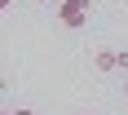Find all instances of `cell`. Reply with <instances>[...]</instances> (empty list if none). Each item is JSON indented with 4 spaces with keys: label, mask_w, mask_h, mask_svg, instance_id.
<instances>
[{
    "label": "cell",
    "mask_w": 128,
    "mask_h": 115,
    "mask_svg": "<svg viewBox=\"0 0 128 115\" xmlns=\"http://www.w3.org/2000/svg\"><path fill=\"white\" fill-rule=\"evenodd\" d=\"M88 13H93V0H58V22L66 31H80L88 22Z\"/></svg>",
    "instance_id": "obj_1"
},
{
    "label": "cell",
    "mask_w": 128,
    "mask_h": 115,
    "mask_svg": "<svg viewBox=\"0 0 128 115\" xmlns=\"http://www.w3.org/2000/svg\"><path fill=\"white\" fill-rule=\"evenodd\" d=\"M36 5H49V0H36Z\"/></svg>",
    "instance_id": "obj_5"
},
{
    "label": "cell",
    "mask_w": 128,
    "mask_h": 115,
    "mask_svg": "<svg viewBox=\"0 0 128 115\" xmlns=\"http://www.w3.org/2000/svg\"><path fill=\"white\" fill-rule=\"evenodd\" d=\"M4 115H36L31 106H18V111H4Z\"/></svg>",
    "instance_id": "obj_4"
},
{
    "label": "cell",
    "mask_w": 128,
    "mask_h": 115,
    "mask_svg": "<svg viewBox=\"0 0 128 115\" xmlns=\"http://www.w3.org/2000/svg\"><path fill=\"white\" fill-rule=\"evenodd\" d=\"M93 66L97 71H119V49H97L93 53Z\"/></svg>",
    "instance_id": "obj_2"
},
{
    "label": "cell",
    "mask_w": 128,
    "mask_h": 115,
    "mask_svg": "<svg viewBox=\"0 0 128 115\" xmlns=\"http://www.w3.org/2000/svg\"><path fill=\"white\" fill-rule=\"evenodd\" d=\"M119 71H128V49H119Z\"/></svg>",
    "instance_id": "obj_3"
},
{
    "label": "cell",
    "mask_w": 128,
    "mask_h": 115,
    "mask_svg": "<svg viewBox=\"0 0 128 115\" xmlns=\"http://www.w3.org/2000/svg\"><path fill=\"white\" fill-rule=\"evenodd\" d=\"M80 115H93V111H80Z\"/></svg>",
    "instance_id": "obj_6"
}]
</instances>
